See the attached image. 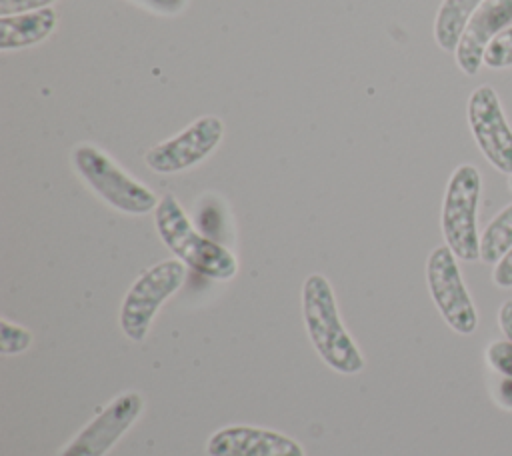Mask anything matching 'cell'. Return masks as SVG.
I'll return each instance as SVG.
<instances>
[{"label": "cell", "instance_id": "8", "mask_svg": "<svg viewBox=\"0 0 512 456\" xmlns=\"http://www.w3.org/2000/svg\"><path fill=\"white\" fill-rule=\"evenodd\" d=\"M472 136L484 158L500 172L512 174V128L504 116L496 90L478 86L466 106Z\"/></svg>", "mask_w": 512, "mask_h": 456}, {"label": "cell", "instance_id": "17", "mask_svg": "<svg viewBox=\"0 0 512 456\" xmlns=\"http://www.w3.org/2000/svg\"><path fill=\"white\" fill-rule=\"evenodd\" d=\"M486 360L496 372L512 378V342L510 340L492 342L486 350Z\"/></svg>", "mask_w": 512, "mask_h": 456}, {"label": "cell", "instance_id": "10", "mask_svg": "<svg viewBox=\"0 0 512 456\" xmlns=\"http://www.w3.org/2000/svg\"><path fill=\"white\" fill-rule=\"evenodd\" d=\"M512 26V0H484L472 14L462 38L454 50L456 64L466 76H474L490 42Z\"/></svg>", "mask_w": 512, "mask_h": 456}, {"label": "cell", "instance_id": "16", "mask_svg": "<svg viewBox=\"0 0 512 456\" xmlns=\"http://www.w3.org/2000/svg\"><path fill=\"white\" fill-rule=\"evenodd\" d=\"M484 64L490 68H508L512 66V26L500 32L488 46L484 54Z\"/></svg>", "mask_w": 512, "mask_h": 456}, {"label": "cell", "instance_id": "20", "mask_svg": "<svg viewBox=\"0 0 512 456\" xmlns=\"http://www.w3.org/2000/svg\"><path fill=\"white\" fill-rule=\"evenodd\" d=\"M498 324H500V330L504 332V336L512 342V300H508L500 306Z\"/></svg>", "mask_w": 512, "mask_h": 456}, {"label": "cell", "instance_id": "9", "mask_svg": "<svg viewBox=\"0 0 512 456\" xmlns=\"http://www.w3.org/2000/svg\"><path fill=\"white\" fill-rule=\"evenodd\" d=\"M144 408L138 392H124L102 408L60 452V456H104L136 422Z\"/></svg>", "mask_w": 512, "mask_h": 456}, {"label": "cell", "instance_id": "18", "mask_svg": "<svg viewBox=\"0 0 512 456\" xmlns=\"http://www.w3.org/2000/svg\"><path fill=\"white\" fill-rule=\"evenodd\" d=\"M54 0H0V16H14L50 8Z\"/></svg>", "mask_w": 512, "mask_h": 456}, {"label": "cell", "instance_id": "7", "mask_svg": "<svg viewBox=\"0 0 512 456\" xmlns=\"http://www.w3.org/2000/svg\"><path fill=\"white\" fill-rule=\"evenodd\" d=\"M222 136L224 122L214 114H206L196 118L176 136L152 146L144 154V162L152 172L176 174L196 166L206 156H210L220 144Z\"/></svg>", "mask_w": 512, "mask_h": 456}, {"label": "cell", "instance_id": "4", "mask_svg": "<svg viewBox=\"0 0 512 456\" xmlns=\"http://www.w3.org/2000/svg\"><path fill=\"white\" fill-rule=\"evenodd\" d=\"M480 172L472 164H460L444 192L442 202V234L446 246L456 258L474 262L480 258V236L476 226V212L480 200Z\"/></svg>", "mask_w": 512, "mask_h": 456}, {"label": "cell", "instance_id": "13", "mask_svg": "<svg viewBox=\"0 0 512 456\" xmlns=\"http://www.w3.org/2000/svg\"><path fill=\"white\" fill-rule=\"evenodd\" d=\"M482 2L484 0H442L434 20V40L442 50H456L462 32Z\"/></svg>", "mask_w": 512, "mask_h": 456}, {"label": "cell", "instance_id": "5", "mask_svg": "<svg viewBox=\"0 0 512 456\" xmlns=\"http://www.w3.org/2000/svg\"><path fill=\"white\" fill-rule=\"evenodd\" d=\"M186 264L178 258L162 260L144 270L128 288L120 306V328L134 340L142 342L160 306L182 286Z\"/></svg>", "mask_w": 512, "mask_h": 456}, {"label": "cell", "instance_id": "3", "mask_svg": "<svg viewBox=\"0 0 512 456\" xmlns=\"http://www.w3.org/2000/svg\"><path fill=\"white\" fill-rule=\"evenodd\" d=\"M76 172L86 184L112 208L124 214H146L156 210V194L124 172L108 154L92 144H80L72 150Z\"/></svg>", "mask_w": 512, "mask_h": 456}, {"label": "cell", "instance_id": "19", "mask_svg": "<svg viewBox=\"0 0 512 456\" xmlns=\"http://www.w3.org/2000/svg\"><path fill=\"white\" fill-rule=\"evenodd\" d=\"M492 280L500 288H512V250L494 266Z\"/></svg>", "mask_w": 512, "mask_h": 456}, {"label": "cell", "instance_id": "15", "mask_svg": "<svg viewBox=\"0 0 512 456\" xmlns=\"http://www.w3.org/2000/svg\"><path fill=\"white\" fill-rule=\"evenodd\" d=\"M32 344V332L20 324H12L6 318L0 320V352L20 354Z\"/></svg>", "mask_w": 512, "mask_h": 456}, {"label": "cell", "instance_id": "22", "mask_svg": "<svg viewBox=\"0 0 512 456\" xmlns=\"http://www.w3.org/2000/svg\"><path fill=\"white\" fill-rule=\"evenodd\" d=\"M510 188H512V174H510Z\"/></svg>", "mask_w": 512, "mask_h": 456}, {"label": "cell", "instance_id": "2", "mask_svg": "<svg viewBox=\"0 0 512 456\" xmlns=\"http://www.w3.org/2000/svg\"><path fill=\"white\" fill-rule=\"evenodd\" d=\"M154 224L170 252L194 272L212 280H230L236 274L238 262L234 254L222 244L202 236L172 194L160 198L154 210Z\"/></svg>", "mask_w": 512, "mask_h": 456}, {"label": "cell", "instance_id": "14", "mask_svg": "<svg viewBox=\"0 0 512 456\" xmlns=\"http://www.w3.org/2000/svg\"><path fill=\"white\" fill-rule=\"evenodd\" d=\"M512 250V204L498 212L480 236V260L498 264Z\"/></svg>", "mask_w": 512, "mask_h": 456}, {"label": "cell", "instance_id": "1", "mask_svg": "<svg viewBox=\"0 0 512 456\" xmlns=\"http://www.w3.org/2000/svg\"><path fill=\"white\" fill-rule=\"evenodd\" d=\"M302 318L314 350L320 358L340 374H358L364 358L346 332L334 290L326 276L310 274L302 284Z\"/></svg>", "mask_w": 512, "mask_h": 456}, {"label": "cell", "instance_id": "21", "mask_svg": "<svg viewBox=\"0 0 512 456\" xmlns=\"http://www.w3.org/2000/svg\"><path fill=\"white\" fill-rule=\"evenodd\" d=\"M498 394H500V402L512 410V378L504 376V380L498 386Z\"/></svg>", "mask_w": 512, "mask_h": 456}, {"label": "cell", "instance_id": "6", "mask_svg": "<svg viewBox=\"0 0 512 456\" xmlns=\"http://www.w3.org/2000/svg\"><path fill=\"white\" fill-rule=\"evenodd\" d=\"M426 282L446 324L458 334H472L478 326V314L464 286L456 256L448 246H438L430 252L426 262Z\"/></svg>", "mask_w": 512, "mask_h": 456}, {"label": "cell", "instance_id": "12", "mask_svg": "<svg viewBox=\"0 0 512 456\" xmlns=\"http://www.w3.org/2000/svg\"><path fill=\"white\" fill-rule=\"evenodd\" d=\"M56 22L58 16L52 8L0 16V50H18L38 44L52 34Z\"/></svg>", "mask_w": 512, "mask_h": 456}, {"label": "cell", "instance_id": "11", "mask_svg": "<svg viewBox=\"0 0 512 456\" xmlns=\"http://www.w3.org/2000/svg\"><path fill=\"white\" fill-rule=\"evenodd\" d=\"M208 456H304L302 446L290 436L258 426H226L216 430L206 444Z\"/></svg>", "mask_w": 512, "mask_h": 456}]
</instances>
